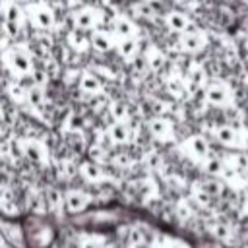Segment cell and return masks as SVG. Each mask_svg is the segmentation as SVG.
<instances>
[{"mask_svg":"<svg viewBox=\"0 0 248 248\" xmlns=\"http://www.w3.org/2000/svg\"><path fill=\"white\" fill-rule=\"evenodd\" d=\"M203 45H205V37L200 31H196V29L182 33L180 39H178V46L184 52H198V50L203 48Z\"/></svg>","mask_w":248,"mask_h":248,"instance_id":"7c38bea8","label":"cell"},{"mask_svg":"<svg viewBox=\"0 0 248 248\" xmlns=\"http://www.w3.org/2000/svg\"><path fill=\"white\" fill-rule=\"evenodd\" d=\"M215 138L217 141L225 143V145H236L238 143V132L232 126H221L215 130Z\"/></svg>","mask_w":248,"mask_h":248,"instance_id":"ffe728a7","label":"cell"},{"mask_svg":"<svg viewBox=\"0 0 248 248\" xmlns=\"http://www.w3.org/2000/svg\"><path fill=\"white\" fill-rule=\"evenodd\" d=\"M200 190H203L205 194H209V196L213 198V196H221L225 188H223V184H221L217 178H205V180L200 184Z\"/></svg>","mask_w":248,"mask_h":248,"instance_id":"7402d4cb","label":"cell"},{"mask_svg":"<svg viewBox=\"0 0 248 248\" xmlns=\"http://www.w3.org/2000/svg\"><path fill=\"white\" fill-rule=\"evenodd\" d=\"M8 91H10V95H12L17 103H23V101H25V85H21V83H14V85L8 87Z\"/></svg>","mask_w":248,"mask_h":248,"instance_id":"484cf974","label":"cell"},{"mask_svg":"<svg viewBox=\"0 0 248 248\" xmlns=\"http://www.w3.org/2000/svg\"><path fill=\"white\" fill-rule=\"evenodd\" d=\"M147 2V6L151 8V12L153 14H159V12H163L165 10V4L161 2V0H145Z\"/></svg>","mask_w":248,"mask_h":248,"instance_id":"f1b7e54d","label":"cell"},{"mask_svg":"<svg viewBox=\"0 0 248 248\" xmlns=\"http://www.w3.org/2000/svg\"><path fill=\"white\" fill-rule=\"evenodd\" d=\"M165 23H167V27H169L170 31L180 33V35L186 33V31H192V29H194L190 17H188L186 14H182V12H178V10L167 12V14H165Z\"/></svg>","mask_w":248,"mask_h":248,"instance_id":"8fae6325","label":"cell"},{"mask_svg":"<svg viewBox=\"0 0 248 248\" xmlns=\"http://www.w3.org/2000/svg\"><path fill=\"white\" fill-rule=\"evenodd\" d=\"M0 248H8V242H6V238L0 234Z\"/></svg>","mask_w":248,"mask_h":248,"instance_id":"1f68e13d","label":"cell"},{"mask_svg":"<svg viewBox=\"0 0 248 248\" xmlns=\"http://www.w3.org/2000/svg\"><path fill=\"white\" fill-rule=\"evenodd\" d=\"M78 172H79V176L83 178V180H87V182H103L105 180V176H107V172H105V169L101 167V163H97V161H83V163H79L78 165Z\"/></svg>","mask_w":248,"mask_h":248,"instance_id":"30bf717a","label":"cell"},{"mask_svg":"<svg viewBox=\"0 0 248 248\" xmlns=\"http://www.w3.org/2000/svg\"><path fill=\"white\" fill-rule=\"evenodd\" d=\"M25 101L33 107V108H43L45 107V89L43 85H27L25 87Z\"/></svg>","mask_w":248,"mask_h":248,"instance_id":"e0dca14e","label":"cell"},{"mask_svg":"<svg viewBox=\"0 0 248 248\" xmlns=\"http://www.w3.org/2000/svg\"><path fill=\"white\" fill-rule=\"evenodd\" d=\"M132 128H130V124L126 122V120H114L110 126H108V130H107V136H108V140L112 141V143H116V145H122V143H128L130 140H132Z\"/></svg>","mask_w":248,"mask_h":248,"instance_id":"9c48e42d","label":"cell"},{"mask_svg":"<svg viewBox=\"0 0 248 248\" xmlns=\"http://www.w3.org/2000/svg\"><path fill=\"white\" fill-rule=\"evenodd\" d=\"M91 198L87 192L83 190H68L64 194V211L70 215H78L81 211H85V207L89 205Z\"/></svg>","mask_w":248,"mask_h":248,"instance_id":"277c9868","label":"cell"},{"mask_svg":"<svg viewBox=\"0 0 248 248\" xmlns=\"http://www.w3.org/2000/svg\"><path fill=\"white\" fill-rule=\"evenodd\" d=\"M186 145H188L190 153L196 155V157H200V159H205L209 155V143H207V140L203 136H192V138H188Z\"/></svg>","mask_w":248,"mask_h":248,"instance_id":"ac0fdd59","label":"cell"},{"mask_svg":"<svg viewBox=\"0 0 248 248\" xmlns=\"http://www.w3.org/2000/svg\"><path fill=\"white\" fill-rule=\"evenodd\" d=\"M79 89L89 95H99L103 91V81L95 72H83L79 76Z\"/></svg>","mask_w":248,"mask_h":248,"instance_id":"4fadbf2b","label":"cell"},{"mask_svg":"<svg viewBox=\"0 0 248 248\" xmlns=\"http://www.w3.org/2000/svg\"><path fill=\"white\" fill-rule=\"evenodd\" d=\"M70 43L74 45V48H79V50H83V48L89 46V39H85V37H81V35H78V33H74V35L70 37Z\"/></svg>","mask_w":248,"mask_h":248,"instance_id":"4316f807","label":"cell"},{"mask_svg":"<svg viewBox=\"0 0 248 248\" xmlns=\"http://www.w3.org/2000/svg\"><path fill=\"white\" fill-rule=\"evenodd\" d=\"M99 25V12L91 6H83L74 12V27L78 31H91Z\"/></svg>","mask_w":248,"mask_h":248,"instance_id":"5b68a950","label":"cell"},{"mask_svg":"<svg viewBox=\"0 0 248 248\" xmlns=\"http://www.w3.org/2000/svg\"><path fill=\"white\" fill-rule=\"evenodd\" d=\"M31 19H33V25L39 27V29H52L54 27V14L48 6L45 4H35L31 6V12H29Z\"/></svg>","mask_w":248,"mask_h":248,"instance_id":"52a82bcc","label":"cell"},{"mask_svg":"<svg viewBox=\"0 0 248 248\" xmlns=\"http://www.w3.org/2000/svg\"><path fill=\"white\" fill-rule=\"evenodd\" d=\"M108 114L114 120H126L128 118V108L122 101H112V103H108Z\"/></svg>","mask_w":248,"mask_h":248,"instance_id":"603a6c76","label":"cell"},{"mask_svg":"<svg viewBox=\"0 0 248 248\" xmlns=\"http://www.w3.org/2000/svg\"><path fill=\"white\" fill-rule=\"evenodd\" d=\"M147 130L151 132V136L163 140V138H169L172 134V124L165 116H153L147 120Z\"/></svg>","mask_w":248,"mask_h":248,"instance_id":"5bb4252c","label":"cell"},{"mask_svg":"<svg viewBox=\"0 0 248 248\" xmlns=\"http://www.w3.org/2000/svg\"><path fill=\"white\" fill-rule=\"evenodd\" d=\"M213 234H215L217 238H227V236H229V227H227L225 223H215V225H213Z\"/></svg>","mask_w":248,"mask_h":248,"instance_id":"83f0119b","label":"cell"},{"mask_svg":"<svg viewBox=\"0 0 248 248\" xmlns=\"http://www.w3.org/2000/svg\"><path fill=\"white\" fill-rule=\"evenodd\" d=\"M43 200H45V209L48 213H58L64 205V196L58 188H46L43 190Z\"/></svg>","mask_w":248,"mask_h":248,"instance_id":"9a60e30c","label":"cell"},{"mask_svg":"<svg viewBox=\"0 0 248 248\" xmlns=\"http://www.w3.org/2000/svg\"><path fill=\"white\" fill-rule=\"evenodd\" d=\"M145 58H147L149 70H153V72L163 70V66H165V54H163V52H159V50H151L149 54H145Z\"/></svg>","mask_w":248,"mask_h":248,"instance_id":"cb8c5ba5","label":"cell"},{"mask_svg":"<svg viewBox=\"0 0 248 248\" xmlns=\"http://www.w3.org/2000/svg\"><path fill=\"white\" fill-rule=\"evenodd\" d=\"M19 143V151L21 155L31 161L33 165H45L46 159H48V151H46V145L35 138H27V140H21L17 141Z\"/></svg>","mask_w":248,"mask_h":248,"instance_id":"3957f363","label":"cell"},{"mask_svg":"<svg viewBox=\"0 0 248 248\" xmlns=\"http://www.w3.org/2000/svg\"><path fill=\"white\" fill-rule=\"evenodd\" d=\"M242 2H246V4H248V0H242Z\"/></svg>","mask_w":248,"mask_h":248,"instance_id":"d6a6232c","label":"cell"},{"mask_svg":"<svg viewBox=\"0 0 248 248\" xmlns=\"http://www.w3.org/2000/svg\"><path fill=\"white\" fill-rule=\"evenodd\" d=\"M89 46L95 50V52H108L116 46V39H114V33H108V31H93L89 35Z\"/></svg>","mask_w":248,"mask_h":248,"instance_id":"ba28073f","label":"cell"},{"mask_svg":"<svg viewBox=\"0 0 248 248\" xmlns=\"http://www.w3.org/2000/svg\"><path fill=\"white\" fill-rule=\"evenodd\" d=\"M79 248H99V244L93 238H81L79 240Z\"/></svg>","mask_w":248,"mask_h":248,"instance_id":"4dcf8cb0","label":"cell"},{"mask_svg":"<svg viewBox=\"0 0 248 248\" xmlns=\"http://www.w3.org/2000/svg\"><path fill=\"white\" fill-rule=\"evenodd\" d=\"M23 19H25V14H23V8L16 2H8L6 8H4V33L8 37H16L19 35L21 31V25H23Z\"/></svg>","mask_w":248,"mask_h":248,"instance_id":"7a4b0ae2","label":"cell"},{"mask_svg":"<svg viewBox=\"0 0 248 248\" xmlns=\"http://www.w3.org/2000/svg\"><path fill=\"white\" fill-rule=\"evenodd\" d=\"M27 205L31 211L35 213H45V200H43V192H37V190H29L27 194Z\"/></svg>","mask_w":248,"mask_h":248,"instance_id":"44dd1931","label":"cell"},{"mask_svg":"<svg viewBox=\"0 0 248 248\" xmlns=\"http://www.w3.org/2000/svg\"><path fill=\"white\" fill-rule=\"evenodd\" d=\"M174 211H176V215H178V219H182V221L190 217V209H188L186 205H178V207H176Z\"/></svg>","mask_w":248,"mask_h":248,"instance_id":"f546056e","label":"cell"},{"mask_svg":"<svg viewBox=\"0 0 248 248\" xmlns=\"http://www.w3.org/2000/svg\"><path fill=\"white\" fill-rule=\"evenodd\" d=\"M112 33L114 37L118 39H124V37H136V25L126 19V17H116L114 25H112Z\"/></svg>","mask_w":248,"mask_h":248,"instance_id":"d6986e66","label":"cell"},{"mask_svg":"<svg viewBox=\"0 0 248 248\" xmlns=\"http://www.w3.org/2000/svg\"><path fill=\"white\" fill-rule=\"evenodd\" d=\"M203 95H205V101L211 103V105H217V107H223L231 101V91L225 83L221 81H211V83H205V89H203Z\"/></svg>","mask_w":248,"mask_h":248,"instance_id":"8992f818","label":"cell"},{"mask_svg":"<svg viewBox=\"0 0 248 248\" xmlns=\"http://www.w3.org/2000/svg\"><path fill=\"white\" fill-rule=\"evenodd\" d=\"M205 170H207L211 176L223 174V172H225V163H223L221 159H215V157H211V159H207V161H205Z\"/></svg>","mask_w":248,"mask_h":248,"instance_id":"d4e9b609","label":"cell"},{"mask_svg":"<svg viewBox=\"0 0 248 248\" xmlns=\"http://www.w3.org/2000/svg\"><path fill=\"white\" fill-rule=\"evenodd\" d=\"M4 62L8 64V68L17 74V76H29L31 70H33V60H31V54L25 46L21 45H16L12 48H8L4 52Z\"/></svg>","mask_w":248,"mask_h":248,"instance_id":"6da1fadb","label":"cell"},{"mask_svg":"<svg viewBox=\"0 0 248 248\" xmlns=\"http://www.w3.org/2000/svg\"><path fill=\"white\" fill-rule=\"evenodd\" d=\"M138 48H140V43L136 37H124V39H116V46L114 50L122 56V58H134L138 54Z\"/></svg>","mask_w":248,"mask_h":248,"instance_id":"2e32d148","label":"cell"}]
</instances>
